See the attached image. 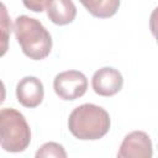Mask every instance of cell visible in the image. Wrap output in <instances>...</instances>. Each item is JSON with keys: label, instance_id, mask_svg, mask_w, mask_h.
<instances>
[{"label": "cell", "instance_id": "1", "mask_svg": "<svg viewBox=\"0 0 158 158\" xmlns=\"http://www.w3.org/2000/svg\"><path fill=\"white\" fill-rule=\"evenodd\" d=\"M109 112L95 104L77 106L69 115L68 128L70 133L81 141H95L102 138L110 130Z\"/></svg>", "mask_w": 158, "mask_h": 158}, {"label": "cell", "instance_id": "2", "mask_svg": "<svg viewBox=\"0 0 158 158\" xmlns=\"http://www.w3.org/2000/svg\"><path fill=\"white\" fill-rule=\"evenodd\" d=\"M14 32L23 54L28 58L41 60L49 56L52 37L38 20L27 15H21L15 20Z\"/></svg>", "mask_w": 158, "mask_h": 158}, {"label": "cell", "instance_id": "3", "mask_svg": "<svg viewBox=\"0 0 158 158\" xmlns=\"http://www.w3.org/2000/svg\"><path fill=\"white\" fill-rule=\"evenodd\" d=\"M0 133L1 148L6 152H23L31 142V130L25 116L12 107L0 111Z\"/></svg>", "mask_w": 158, "mask_h": 158}, {"label": "cell", "instance_id": "4", "mask_svg": "<svg viewBox=\"0 0 158 158\" xmlns=\"http://www.w3.org/2000/svg\"><path fill=\"white\" fill-rule=\"evenodd\" d=\"M53 89L63 100H77L86 93L88 79L79 70H65L56 75Z\"/></svg>", "mask_w": 158, "mask_h": 158}, {"label": "cell", "instance_id": "5", "mask_svg": "<svg viewBox=\"0 0 158 158\" xmlns=\"http://www.w3.org/2000/svg\"><path fill=\"white\" fill-rule=\"evenodd\" d=\"M153 147L149 136L143 131H133L128 133L117 152L118 158H151Z\"/></svg>", "mask_w": 158, "mask_h": 158}, {"label": "cell", "instance_id": "6", "mask_svg": "<svg viewBox=\"0 0 158 158\" xmlns=\"http://www.w3.org/2000/svg\"><path fill=\"white\" fill-rule=\"evenodd\" d=\"M122 74L112 67L98 69L91 78L93 90L100 96H112L122 89Z\"/></svg>", "mask_w": 158, "mask_h": 158}, {"label": "cell", "instance_id": "7", "mask_svg": "<svg viewBox=\"0 0 158 158\" xmlns=\"http://www.w3.org/2000/svg\"><path fill=\"white\" fill-rule=\"evenodd\" d=\"M44 96V89L42 81L36 77H25L16 85L17 101L25 107L38 106Z\"/></svg>", "mask_w": 158, "mask_h": 158}, {"label": "cell", "instance_id": "8", "mask_svg": "<svg viewBox=\"0 0 158 158\" xmlns=\"http://www.w3.org/2000/svg\"><path fill=\"white\" fill-rule=\"evenodd\" d=\"M47 16L56 25H68L74 21L77 7L72 0H53L47 9Z\"/></svg>", "mask_w": 158, "mask_h": 158}, {"label": "cell", "instance_id": "9", "mask_svg": "<svg viewBox=\"0 0 158 158\" xmlns=\"http://www.w3.org/2000/svg\"><path fill=\"white\" fill-rule=\"evenodd\" d=\"M79 1L93 16L99 19H107L114 16L120 7V0H79Z\"/></svg>", "mask_w": 158, "mask_h": 158}, {"label": "cell", "instance_id": "10", "mask_svg": "<svg viewBox=\"0 0 158 158\" xmlns=\"http://www.w3.org/2000/svg\"><path fill=\"white\" fill-rule=\"evenodd\" d=\"M36 158H48V157H56V158H65L67 152L64 151L63 146L56 142H47L41 146V148L36 152Z\"/></svg>", "mask_w": 158, "mask_h": 158}, {"label": "cell", "instance_id": "11", "mask_svg": "<svg viewBox=\"0 0 158 158\" xmlns=\"http://www.w3.org/2000/svg\"><path fill=\"white\" fill-rule=\"evenodd\" d=\"M10 32H11V22H10L9 16H7L6 7L2 4L1 5V41H2V44H1V56H4L5 52H6V49H7V41H9Z\"/></svg>", "mask_w": 158, "mask_h": 158}, {"label": "cell", "instance_id": "12", "mask_svg": "<svg viewBox=\"0 0 158 158\" xmlns=\"http://www.w3.org/2000/svg\"><path fill=\"white\" fill-rule=\"evenodd\" d=\"M53 0H22L25 7L33 12H42L43 10H47Z\"/></svg>", "mask_w": 158, "mask_h": 158}, {"label": "cell", "instance_id": "13", "mask_svg": "<svg viewBox=\"0 0 158 158\" xmlns=\"http://www.w3.org/2000/svg\"><path fill=\"white\" fill-rule=\"evenodd\" d=\"M149 30L158 43V6L151 12L149 16Z\"/></svg>", "mask_w": 158, "mask_h": 158}]
</instances>
